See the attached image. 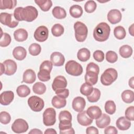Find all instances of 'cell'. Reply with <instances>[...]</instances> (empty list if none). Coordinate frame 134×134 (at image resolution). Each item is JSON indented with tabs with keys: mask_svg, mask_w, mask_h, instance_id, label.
<instances>
[{
	"mask_svg": "<svg viewBox=\"0 0 134 134\" xmlns=\"http://www.w3.org/2000/svg\"><path fill=\"white\" fill-rule=\"evenodd\" d=\"M14 16L17 21H26L31 22L38 17V12L36 7L27 6L25 7H18L14 10Z\"/></svg>",
	"mask_w": 134,
	"mask_h": 134,
	"instance_id": "obj_1",
	"label": "cell"
},
{
	"mask_svg": "<svg viewBox=\"0 0 134 134\" xmlns=\"http://www.w3.org/2000/svg\"><path fill=\"white\" fill-rule=\"evenodd\" d=\"M60 133H75L72 127V115L68 110L61 111L59 115Z\"/></svg>",
	"mask_w": 134,
	"mask_h": 134,
	"instance_id": "obj_2",
	"label": "cell"
},
{
	"mask_svg": "<svg viewBox=\"0 0 134 134\" xmlns=\"http://www.w3.org/2000/svg\"><path fill=\"white\" fill-rule=\"evenodd\" d=\"M110 32V26L106 23L102 22L98 24L94 28L93 37L95 40L104 42L108 39Z\"/></svg>",
	"mask_w": 134,
	"mask_h": 134,
	"instance_id": "obj_3",
	"label": "cell"
},
{
	"mask_svg": "<svg viewBox=\"0 0 134 134\" xmlns=\"http://www.w3.org/2000/svg\"><path fill=\"white\" fill-rule=\"evenodd\" d=\"M99 72L98 65L94 62L89 63L86 66V74L85 75V83L94 85L98 81V75Z\"/></svg>",
	"mask_w": 134,
	"mask_h": 134,
	"instance_id": "obj_4",
	"label": "cell"
},
{
	"mask_svg": "<svg viewBox=\"0 0 134 134\" xmlns=\"http://www.w3.org/2000/svg\"><path fill=\"white\" fill-rule=\"evenodd\" d=\"M74 29L76 40L80 42L85 41L88 34L87 26L81 21H76L74 24Z\"/></svg>",
	"mask_w": 134,
	"mask_h": 134,
	"instance_id": "obj_5",
	"label": "cell"
},
{
	"mask_svg": "<svg viewBox=\"0 0 134 134\" xmlns=\"http://www.w3.org/2000/svg\"><path fill=\"white\" fill-rule=\"evenodd\" d=\"M118 77L117 71L113 68L107 69L100 76L102 84L105 86L111 85L115 82Z\"/></svg>",
	"mask_w": 134,
	"mask_h": 134,
	"instance_id": "obj_6",
	"label": "cell"
},
{
	"mask_svg": "<svg viewBox=\"0 0 134 134\" xmlns=\"http://www.w3.org/2000/svg\"><path fill=\"white\" fill-rule=\"evenodd\" d=\"M65 71L67 73L72 76H80L83 73L82 65L74 60H70L65 65Z\"/></svg>",
	"mask_w": 134,
	"mask_h": 134,
	"instance_id": "obj_7",
	"label": "cell"
},
{
	"mask_svg": "<svg viewBox=\"0 0 134 134\" xmlns=\"http://www.w3.org/2000/svg\"><path fill=\"white\" fill-rule=\"evenodd\" d=\"M28 104L34 111L39 112L42 110L44 106L43 100L37 96H31L28 99Z\"/></svg>",
	"mask_w": 134,
	"mask_h": 134,
	"instance_id": "obj_8",
	"label": "cell"
},
{
	"mask_svg": "<svg viewBox=\"0 0 134 134\" xmlns=\"http://www.w3.org/2000/svg\"><path fill=\"white\" fill-rule=\"evenodd\" d=\"M0 22L2 24L13 28L17 26L19 24V21L15 18L14 15L5 12L1 13L0 14Z\"/></svg>",
	"mask_w": 134,
	"mask_h": 134,
	"instance_id": "obj_9",
	"label": "cell"
},
{
	"mask_svg": "<svg viewBox=\"0 0 134 134\" xmlns=\"http://www.w3.org/2000/svg\"><path fill=\"white\" fill-rule=\"evenodd\" d=\"M56 112L53 108H47L43 113V122L46 126H51L54 125L56 119Z\"/></svg>",
	"mask_w": 134,
	"mask_h": 134,
	"instance_id": "obj_10",
	"label": "cell"
},
{
	"mask_svg": "<svg viewBox=\"0 0 134 134\" xmlns=\"http://www.w3.org/2000/svg\"><path fill=\"white\" fill-rule=\"evenodd\" d=\"M29 126L27 121L21 118L16 119L12 125V130L15 133H24L27 131Z\"/></svg>",
	"mask_w": 134,
	"mask_h": 134,
	"instance_id": "obj_11",
	"label": "cell"
},
{
	"mask_svg": "<svg viewBox=\"0 0 134 134\" xmlns=\"http://www.w3.org/2000/svg\"><path fill=\"white\" fill-rule=\"evenodd\" d=\"M49 30L47 27L40 26L38 27L34 32V38L38 42L45 41L48 38Z\"/></svg>",
	"mask_w": 134,
	"mask_h": 134,
	"instance_id": "obj_12",
	"label": "cell"
},
{
	"mask_svg": "<svg viewBox=\"0 0 134 134\" xmlns=\"http://www.w3.org/2000/svg\"><path fill=\"white\" fill-rule=\"evenodd\" d=\"M3 65L4 66V74L10 76L14 74L17 70V65L15 61L13 60L8 59L4 61L3 62Z\"/></svg>",
	"mask_w": 134,
	"mask_h": 134,
	"instance_id": "obj_13",
	"label": "cell"
},
{
	"mask_svg": "<svg viewBox=\"0 0 134 134\" xmlns=\"http://www.w3.org/2000/svg\"><path fill=\"white\" fill-rule=\"evenodd\" d=\"M68 85L67 81L65 77L62 75H59L55 77L52 84V88L54 91L65 88Z\"/></svg>",
	"mask_w": 134,
	"mask_h": 134,
	"instance_id": "obj_14",
	"label": "cell"
},
{
	"mask_svg": "<svg viewBox=\"0 0 134 134\" xmlns=\"http://www.w3.org/2000/svg\"><path fill=\"white\" fill-rule=\"evenodd\" d=\"M122 18L121 12L116 9H111L107 14V19L112 24H116L119 23Z\"/></svg>",
	"mask_w": 134,
	"mask_h": 134,
	"instance_id": "obj_15",
	"label": "cell"
},
{
	"mask_svg": "<svg viewBox=\"0 0 134 134\" xmlns=\"http://www.w3.org/2000/svg\"><path fill=\"white\" fill-rule=\"evenodd\" d=\"M14 98V93L11 91L2 92L0 95V103L1 105L7 106L10 104Z\"/></svg>",
	"mask_w": 134,
	"mask_h": 134,
	"instance_id": "obj_16",
	"label": "cell"
},
{
	"mask_svg": "<svg viewBox=\"0 0 134 134\" xmlns=\"http://www.w3.org/2000/svg\"><path fill=\"white\" fill-rule=\"evenodd\" d=\"M86 102L84 98L77 96L75 97L72 102V106L73 109L77 112H81L83 111L85 107Z\"/></svg>",
	"mask_w": 134,
	"mask_h": 134,
	"instance_id": "obj_17",
	"label": "cell"
},
{
	"mask_svg": "<svg viewBox=\"0 0 134 134\" xmlns=\"http://www.w3.org/2000/svg\"><path fill=\"white\" fill-rule=\"evenodd\" d=\"M50 60L53 65L55 66H61L65 62L64 55L59 52H54L50 56Z\"/></svg>",
	"mask_w": 134,
	"mask_h": 134,
	"instance_id": "obj_18",
	"label": "cell"
},
{
	"mask_svg": "<svg viewBox=\"0 0 134 134\" xmlns=\"http://www.w3.org/2000/svg\"><path fill=\"white\" fill-rule=\"evenodd\" d=\"M77 120L78 122L83 126H89L93 122V119L87 115L85 110L79 112L77 115Z\"/></svg>",
	"mask_w": 134,
	"mask_h": 134,
	"instance_id": "obj_19",
	"label": "cell"
},
{
	"mask_svg": "<svg viewBox=\"0 0 134 134\" xmlns=\"http://www.w3.org/2000/svg\"><path fill=\"white\" fill-rule=\"evenodd\" d=\"M87 115L93 119H97L99 118L102 114V110L97 106H92L89 107L86 110Z\"/></svg>",
	"mask_w": 134,
	"mask_h": 134,
	"instance_id": "obj_20",
	"label": "cell"
},
{
	"mask_svg": "<svg viewBox=\"0 0 134 134\" xmlns=\"http://www.w3.org/2000/svg\"><path fill=\"white\" fill-rule=\"evenodd\" d=\"M36 79V75L32 69H27L23 73V82L27 84L33 83Z\"/></svg>",
	"mask_w": 134,
	"mask_h": 134,
	"instance_id": "obj_21",
	"label": "cell"
},
{
	"mask_svg": "<svg viewBox=\"0 0 134 134\" xmlns=\"http://www.w3.org/2000/svg\"><path fill=\"white\" fill-rule=\"evenodd\" d=\"M117 127L120 130L125 131L128 130L131 126V122L125 117H119L116 122Z\"/></svg>",
	"mask_w": 134,
	"mask_h": 134,
	"instance_id": "obj_22",
	"label": "cell"
},
{
	"mask_svg": "<svg viewBox=\"0 0 134 134\" xmlns=\"http://www.w3.org/2000/svg\"><path fill=\"white\" fill-rule=\"evenodd\" d=\"M13 55L15 59L17 60L21 61L25 59L27 55V51L26 49L21 46L15 47L13 51Z\"/></svg>",
	"mask_w": 134,
	"mask_h": 134,
	"instance_id": "obj_23",
	"label": "cell"
},
{
	"mask_svg": "<svg viewBox=\"0 0 134 134\" xmlns=\"http://www.w3.org/2000/svg\"><path fill=\"white\" fill-rule=\"evenodd\" d=\"M110 123V118L106 114H102L99 118L96 119V125L97 127L99 128H104L107 127Z\"/></svg>",
	"mask_w": 134,
	"mask_h": 134,
	"instance_id": "obj_24",
	"label": "cell"
},
{
	"mask_svg": "<svg viewBox=\"0 0 134 134\" xmlns=\"http://www.w3.org/2000/svg\"><path fill=\"white\" fill-rule=\"evenodd\" d=\"M28 32L26 30L23 28H19L14 32V37L16 41L23 42L27 40L28 38Z\"/></svg>",
	"mask_w": 134,
	"mask_h": 134,
	"instance_id": "obj_25",
	"label": "cell"
},
{
	"mask_svg": "<svg viewBox=\"0 0 134 134\" xmlns=\"http://www.w3.org/2000/svg\"><path fill=\"white\" fill-rule=\"evenodd\" d=\"M91 57L90 50L85 48L80 49L77 53V59L82 62H86L89 60Z\"/></svg>",
	"mask_w": 134,
	"mask_h": 134,
	"instance_id": "obj_26",
	"label": "cell"
},
{
	"mask_svg": "<svg viewBox=\"0 0 134 134\" xmlns=\"http://www.w3.org/2000/svg\"><path fill=\"white\" fill-rule=\"evenodd\" d=\"M69 12L72 17L78 18L82 15L83 9L82 7L79 5H73L70 8Z\"/></svg>",
	"mask_w": 134,
	"mask_h": 134,
	"instance_id": "obj_27",
	"label": "cell"
},
{
	"mask_svg": "<svg viewBox=\"0 0 134 134\" xmlns=\"http://www.w3.org/2000/svg\"><path fill=\"white\" fill-rule=\"evenodd\" d=\"M52 13L53 16L57 19H62L65 18L66 16V13L65 10L60 6H55L54 7L52 10Z\"/></svg>",
	"mask_w": 134,
	"mask_h": 134,
	"instance_id": "obj_28",
	"label": "cell"
},
{
	"mask_svg": "<svg viewBox=\"0 0 134 134\" xmlns=\"http://www.w3.org/2000/svg\"><path fill=\"white\" fill-rule=\"evenodd\" d=\"M132 48L127 44L121 46L119 50V52L120 56L124 58H128L132 54Z\"/></svg>",
	"mask_w": 134,
	"mask_h": 134,
	"instance_id": "obj_29",
	"label": "cell"
},
{
	"mask_svg": "<svg viewBox=\"0 0 134 134\" xmlns=\"http://www.w3.org/2000/svg\"><path fill=\"white\" fill-rule=\"evenodd\" d=\"M52 106L56 108H61L65 106L66 100L64 98L60 97L58 96H54L51 100Z\"/></svg>",
	"mask_w": 134,
	"mask_h": 134,
	"instance_id": "obj_30",
	"label": "cell"
},
{
	"mask_svg": "<svg viewBox=\"0 0 134 134\" xmlns=\"http://www.w3.org/2000/svg\"><path fill=\"white\" fill-rule=\"evenodd\" d=\"M35 2L43 12L49 10L52 6V2L50 0H37L35 1Z\"/></svg>",
	"mask_w": 134,
	"mask_h": 134,
	"instance_id": "obj_31",
	"label": "cell"
},
{
	"mask_svg": "<svg viewBox=\"0 0 134 134\" xmlns=\"http://www.w3.org/2000/svg\"><path fill=\"white\" fill-rule=\"evenodd\" d=\"M51 71L46 69H39L38 77L42 82H47L50 80V72Z\"/></svg>",
	"mask_w": 134,
	"mask_h": 134,
	"instance_id": "obj_32",
	"label": "cell"
},
{
	"mask_svg": "<svg viewBox=\"0 0 134 134\" xmlns=\"http://www.w3.org/2000/svg\"><path fill=\"white\" fill-rule=\"evenodd\" d=\"M121 98L122 100L126 103L129 104L133 102L134 99V94L133 92L127 90L121 93Z\"/></svg>",
	"mask_w": 134,
	"mask_h": 134,
	"instance_id": "obj_33",
	"label": "cell"
},
{
	"mask_svg": "<svg viewBox=\"0 0 134 134\" xmlns=\"http://www.w3.org/2000/svg\"><path fill=\"white\" fill-rule=\"evenodd\" d=\"M17 4V1L15 0H1L0 9H12L14 8Z\"/></svg>",
	"mask_w": 134,
	"mask_h": 134,
	"instance_id": "obj_34",
	"label": "cell"
},
{
	"mask_svg": "<svg viewBox=\"0 0 134 134\" xmlns=\"http://www.w3.org/2000/svg\"><path fill=\"white\" fill-rule=\"evenodd\" d=\"M16 92L19 97H26L30 94V90L27 85H21L17 87Z\"/></svg>",
	"mask_w": 134,
	"mask_h": 134,
	"instance_id": "obj_35",
	"label": "cell"
},
{
	"mask_svg": "<svg viewBox=\"0 0 134 134\" xmlns=\"http://www.w3.org/2000/svg\"><path fill=\"white\" fill-rule=\"evenodd\" d=\"M33 92L38 95H42L46 91V85L41 82H36L32 86Z\"/></svg>",
	"mask_w": 134,
	"mask_h": 134,
	"instance_id": "obj_36",
	"label": "cell"
},
{
	"mask_svg": "<svg viewBox=\"0 0 134 134\" xmlns=\"http://www.w3.org/2000/svg\"><path fill=\"white\" fill-rule=\"evenodd\" d=\"M114 34L115 37L121 40L125 38L126 35V32L125 28L121 26L116 27L114 30Z\"/></svg>",
	"mask_w": 134,
	"mask_h": 134,
	"instance_id": "obj_37",
	"label": "cell"
},
{
	"mask_svg": "<svg viewBox=\"0 0 134 134\" xmlns=\"http://www.w3.org/2000/svg\"><path fill=\"white\" fill-rule=\"evenodd\" d=\"M100 92L96 88H94L92 93L91 95L87 96V99L88 102L91 103L97 102L100 98Z\"/></svg>",
	"mask_w": 134,
	"mask_h": 134,
	"instance_id": "obj_38",
	"label": "cell"
},
{
	"mask_svg": "<svg viewBox=\"0 0 134 134\" xmlns=\"http://www.w3.org/2000/svg\"><path fill=\"white\" fill-rule=\"evenodd\" d=\"M64 27L60 24H54L51 28V32L54 37H59L64 33Z\"/></svg>",
	"mask_w": 134,
	"mask_h": 134,
	"instance_id": "obj_39",
	"label": "cell"
},
{
	"mask_svg": "<svg viewBox=\"0 0 134 134\" xmlns=\"http://www.w3.org/2000/svg\"><path fill=\"white\" fill-rule=\"evenodd\" d=\"M116 109V106L115 102L113 100H107L105 104V111L110 115L114 114Z\"/></svg>",
	"mask_w": 134,
	"mask_h": 134,
	"instance_id": "obj_40",
	"label": "cell"
},
{
	"mask_svg": "<svg viewBox=\"0 0 134 134\" xmlns=\"http://www.w3.org/2000/svg\"><path fill=\"white\" fill-rule=\"evenodd\" d=\"M28 51L30 53L32 56H37L40 54L41 51V48L40 44L33 43L29 46L28 48Z\"/></svg>",
	"mask_w": 134,
	"mask_h": 134,
	"instance_id": "obj_41",
	"label": "cell"
},
{
	"mask_svg": "<svg viewBox=\"0 0 134 134\" xmlns=\"http://www.w3.org/2000/svg\"><path fill=\"white\" fill-rule=\"evenodd\" d=\"M93 89L94 88L92 85L86 83H84L81 86L80 92L82 95L87 96L91 95L93 91Z\"/></svg>",
	"mask_w": 134,
	"mask_h": 134,
	"instance_id": "obj_42",
	"label": "cell"
},
{
	"mask_svg": "<svg viewBox=\"0 0 134 134\" xmlns=\"http://www.w3.org/2000/svg\"><path fill=\"white\" fill-rule=\"evenodd\" d=\"M12 39L10 36L6 32L1 34L0 40V46L1 47H6L8 46L11 42Z\"/></svg>",
	"mask_w": 134,
	"mask_h": 134,
	"instance_id": "obj_43",
	"label": "cell"
},
{
	"mask_svg": "<svg viewBox=\"0 0 134 134\" xmlns=\"http://www.w3.org/2000/svg\"><path fill=\"white\" fill-rule=\"evenodd\" d=\"M97 5L94 1H88L86 2L84 5V9L86 12L88 13H93L96 9Z\"/></svg>",
	"mask_w": 134,
	"mask_h": 134,
	"instance_id": "obj_44",
	"label": "cell"
},
{
	"mask_svg": "<svg viewBox=\"0 0 134 134\" xmlns=\"http://www.w3.org/2000/svg\"><path fill=\"white\" fill-rule=\"evenodd\" d=\"M106 59L109 63H114L117 61V54L113 51H107L106 53Z\"/></svg>",
	"mask_w": 134,
	"mask_h": 134,
	"instance_id": "obj_45",
	"label": "cell"
},
{
	"mask_svg": "<svg viewBox=\"0 0 134 134\" xmlns=\"http://www.w3.org/2000/svg\"><path fill=\"white\" fill-rule=\"evenodd\" d=\"M11 117L10 114L5 111H2L0 113V122L4 125L8 124L10 122Z\"/></svg>",
	"mask_w": 134,
	"mask_h": 134,
	"instance_id": "obj_46",
	"label": "cell"
},
{
	"mask_svg": "<svg viewBox=\"0 0 134 134\" xmlns=\"http://www.w3.org/2000/svg\"><path fill=\"white\" fill-rule=\"evenodd\" d=\"M133 111L134 107L133 106L128 107L125 110V117L130 121L134 120V116H133Z\"/></svg>",
	"mask_w": 134,
	"mask_h": 134,
	"instance_id": "obj_47",
	"label": "cell"
},
{
	"mask_svg": "<svg viewBox=\"0 0 134 134\" xmlns=\"http://www.w3.org/2000/svg\"><path fill=\"white\" fill-rule=\"evenodd\" d=\"M93 58L95 60L98 62H101L104 60L105 55L104 52L101 50H96L93 53Z\"/></svg>",
	"mask_w": 134,
	"mask_h": 134,
	"instance_id": "obj_48",
	"label": "cell"
},
{
	"mask_svg": "<svg viewBox=\"0 0 134 134\" xmlns=\"http://www.w3.org/2000/svg\"><path fill=\"white\" fill-rule=\"evenodd\" d=\"M55 94L57 95V96H59L60 97H61L62 98L65 99L69 96V90L67 88H62L58 90H57L55 91Z\"/></svg>",
	"mask_w": 134,
	"mask_h": 134,
	"instance_id": "obj_49",
	"label": "cell"
},
{
	"mask_svg": "<svg viewBox=\"0 0 134 134\" xmlns=\"http://www.w3.org/2000/svg\"><path fill=\"white\" fill-rule=\"evenodd\" d=\"M104 133L105 134H116L118 133V131L116 127L114 126H108L105 129Z\"/></svg>",
	"mask_w": 134,
	"mask_h": 134,
	"instance_id": "obj_50",
	"label": "cell"
},
{
	"mask_svg": "<svg viewBox=\"0 0 134 134\" xmlns=\"http://www.w3.org/2000/svg\"><path fill=\"white\" fill-rule=\"evenodd\" d=\"M86 132L87 134H91V133L98 134L99 133L98 129L94 126H90L87 127L86 129Z\"/></svg>",
	"mask_w": 134,
	"mask_h": 134,
	"instance_id": "obj_51",
	"label": "cell"
},
{
	"mask_svg": "<svg viewBox=\"0 0 134 134\" xmlns=\"http://www.w3.org/2000/svg\"><path fill=\"white\" fill-rule=\"evenodd\" d=\"M57 131L53 128H48L44 132V134H49V133H57Z\"/></svg>",
	"mask_w": 134,
	"mask_h": 134,
	"instance_id": "obj_52",
	"label": "cell"
},
{
	"mask_svg": "<svg viewBox=\"0 0 134 134\" xmlns=\"http://www.w3.org/2000/svg\"><path fill=\"white\" fill-rule=\"evenodd\" d=\"M29 133H42V132L38 129H32L31 130V131H30L29 132Z\"/></svg>",
	"mask_w": 134,
	"mask_h": 134,
	"instance_id": "obj_53",
	"label": "cell"
},
{
	"mask_svg": "<svg viewBox=\"0 0 134 134\" xmlns=\"http://www.w3.org/2000/svg\"><path fill=\"white\" fill-rule=\"evenodd\" d=\"M129 86L132 88H134L133 87V77H131L129 80Z\"/></svg>",
	"mask_w": 134,
	"mask_h": 134,
	"instance_id": "obj_54",
	"label": "cell"
},
{
	"mask_svg": "<svg viewBox=\"0 0 134 134\" xmlns=\"http://www.w3.org/2000/svg\"><path fill=\"white\" fill-rule=\"evenodd\" d=\"M133 24H132L131 26H130L129 28V32L132 36H133Z\"/></svg>",
	"mask_w": 134,
	"mask_h": 134,
	"instance_id": "obj_55",
	"label": "cell"
},
{
	"mask_svg": "<svg viewBox=\"0 0 134 134\" xmlns=\"http://www.w3.org/2000/svg\"><path fill=\"white\" fill-rule=\"evenodd\" d=\"M1 75H2L3 73H4V71H5L4 66V65H3V63H1Z\"/></svg>",
	"mask_w": 134,
	"mask_h": 134,
	"instance_id": "obj_56",
	"label": "cell"
}]
</instances>
